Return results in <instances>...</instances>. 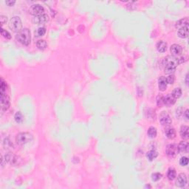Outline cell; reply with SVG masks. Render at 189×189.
Here are the masks:
<instances>
[{"mask_svg":"<svg viewBox=\"0 0 189 189\" xmlns=\"http://www.w3.org/2000/svg\"><path fill=\"white\" fill-rule=\"evenodd\" d=\"M179 59L173 55H168L163 60V66H164L165 73L166 74H172L176 70V68L178 66Z\"/></svg>","mask_w":189,"mask_h":189,"instance_id":"1","label":"cell"},{"mask_svg":"<svg viewBox=\"0 0 189 189\" xmlns=\"http://www.w3.org/2000/svg\"><path fill=\"white\" fill-rule=\"evenodd\" d=\"M16 39L21 43V45L27 46L31 41V34L30 30L27 28L22 29L19 33H18Z\"/></svg>","mask_w":189,"mask_h":189,"instance_id":"2","label":"cell"},{"mask_svg":"<svg viewBox=\"0 0 189 189\" xmlns=\"http://www.w3.org/2000/svg\"><path fill=\"white\" fill-rule=\"evenodd\" d=\"M33 140V136L30 132H21L17 134L16 141L19 146H25L31 143Z\"/></svg>","mask_w":189,"mask_h":189,"instance_id":"3","label":"cell"},{"mask_svg":"<svg viewBox=\"0 0 189 189\" xmlns=\"http://www.w3.org/2000/svg\"><path fill=\"white\" fill-rule=\"evenodd\" d=\"M9 27L11 31L15 33H19L22 30V22L19 16H14L10 21Z\"/></svg>","mask_w":189,"mask_h":189,"instance_id":"4","label":"cell"},{"mask_svg":"<svg viewBox=\"0 0 189 189\" xmlns=\"http://www.w3.org/2000/svg\"><path fill=\"white\" fill-rule=\"evenodd\" d=\"M5 160L13 166H19L21 163V159L19 156L15 155L13 153H7L5 156Z\"/></svg>","mask_w":189,"mask_h":189,"instance_id":"5","label":"cell"},{"mask_svg":"<svg viewBox=\"0 0 189 189\" xmlns=\"http://www.w3.org/2000/svg\"><path fill=\"white\" fill-rule=\"evenodd\" d=\"M166 153L168 157H174L179 153L178 146L176 144H169L166 147Z\"/></svg>","mask_w":189,"mask_h":189,"instance_id":"6","label":"cell"},{"mask_svg":"<svg viewBox=\"0 0 189 189\" xmlns=\"http://www.w3.org/2000/svg\"><path fill=\"white\" fill-rule=\"evenodd\" d=\"M10 105H11V101H10V98L6 93L5 94H1V106H2V111H7L9 109Z\"/></svg>","mask_w":189,"mask_h":189,"instance_id":"7","label":"cell"},{"mask_svg":"<svg viewBox=\"0 0 189 189\" xmlns=\"http://www.w3.org/2000/svg\"><path fill=\"white\" fill-rule=\"evenodd\" d=\"M49 20L48 16L45 13L39 15V16H35L33 18L32 21L35 25H41V24H45Z\"/></svg>","mask_w":189,"mask_h":189,"instance_id":"8","label":"cell"},{"mask_svg":"<svg viewBox=\"0 0 189 189\" xmlns=\"http://www.w3.org/2000/svg\"><path fill=\"white\" fill-rule=\"evenodd\" d=\"M187 176L185 174H180L178 175L176 180V186L179 188H184L187 185Z\"/></svg>","mask_w":189,"mask_h":189,"instance_id":"9","label":"cell"},{"mask_svg":"<svg viewBox=\"0 0 189 189\" xmlns=\"http://www.w3.org/2000/svg\"><path fill=\"white\" fill-rule=\"evenodd\" d=\"M31 13L35 16H39V15L44 14L45 13V8L41 5L36 4V5H33L31 8Z\"/></svg>","mask_w":189,"mask_h":189,"instance_id":"10","label":"cell"},{"mask_svg":"<svg viewBox=\"0 0 189 189\" xmlns=\"http://www.w3.org/2000/svg\"><path fill=\"white\" fill-rule=\"evenodd\" d=\"M160 122L162 126H169L172 120L169 114L166 112H162L160 115Z\"/></svg>","mask_w":189,"mask_h":189,"instance_id":"11","label":"cell"},{"mask_svg":"<svg viewBox=\"0 0 189 189\" xmlns=\"http://www.w3.org/2000/svg\"><path fill=\"white\" fill-rule=\"evenodd\" d=\"M176 102V98L171 94H167L166 96L162 97V104L170 106L171 105H174Z\"/></svg>","mask_w":189,"mask_h":189,"instance_id":"12","label":"cell"},{"mask_svg":"<svg viewBox=\"0 0 189 189\" xmlns=\"http://www.w3.org/2000/svg\"><path fill=\"white\" fill-rule=\"evenodd\" d=\"M170 51H171V55L173 56H177L180 55L182 52V47L179 45H171V48H170Z\"/></svg>","mask_w":189,"mask_h":189,"instance_id":"13","label":"cell"},{"mask_svg":"<svg viewBox=\"0 0 189 189\" xmlns=\"http://www.w3.org/2000/svg\"><path fill=\"white\" fill-rule=\"evenodd\" d=\"M167 84H167L166 78L163 76L160 77V79H158V87L160 91L163 92L166 90L167 88Z\"/></svg>","mask_w":189,"mask_h":189,"instance_id":"14","label":"cell"},{"mask_svg":"<svg viewBox=\"0 0 189 189\" xmlns=\"http://www.w3.org/2000/svg\"><path fill=\"white\" fill-rule=\"evenodd\" d=\"M165 134L168 139H174L176 137V131L172 127H168L165 129Z\"/></svg>","mask_w":189,"mask_h":189,"instance_id":"15","label":"cell"},{"mask_svg":"<svg viewBox=\"0 0 189 189\" xmlns=\"http://www.w3.org/2000/svg\"><path fill=\"white\" fill-rule=\"evenodd\" d=\"M157 50H158V52L160 53H164L167 50V47H168V45H167V43L164 41H160L157 42Z\"/></svg>","mask_w":189,"mask_h":189,"instance_id":"16","label":"cell"},{"mask_svg":"<svg viewBox=\"0 0 189 189\" xmlns=\"http://www.w3.org/2000/svg\"><path fill=\"white\" fill-rule=\"evenodd\" d=\"M178 36L180 38L186 39L188 36V26H186L178 30Z\"/></svg>","mask_w":189,"mask_h":189,"instance_id":"17","label":"cell"},{"mask_svg":"<svg viewBox=\"0 0 189 189\" xmlns=\"http://www.w3.org/2000/svg\"><path fill=\"white\" fill-rule=\"evenodd\" d=\"M186 26H188V19L187 17L179 20L177 23H176V25H175L176 28H177L178 30L180 28H182V27H186Z\"/></svg>","mask_w":189,"mask_h":189,"instance_id":"18","label":"cell"},{"mask_svg":"<svg viewBox=\"0 0 189 189\" xmlns=\"http://www.w3.org/2000/svg\"><path fill=\"white\" fill-rule=\"evenodd\" d=\"M180 136L184 140L188 139V127L187 126H182L181 127V128H180Z\"/></svg>","mask_w":189,"mask_h":189,"instance_id":"19","label":"cell"},{"mask_svg":"<svg viewBox=\"0 0 189 189\" xmlns=\"http://www.w3.org/2000/svg\"><path fill=\"white\" fill-rule=\"evenodd\" d=\"M179 152L187 153L188 152V143L186 141H181L178 146Z\"/></svg>","mask_w":189,"mask_h":189,"instance_id":"20","label":"cell"},{"mask_svg":"<svg viewBox=\"0 0 189 189\" xmlns=\"http://www.w3.org/2000/svg\"><path fill=\"white\" fill-rule=\"evenodd\" d=\"M177 174H176V170L173 168H170L168 170V173H167V177H168V180H173L176 178Z\"/></svg>","mask_w":189,"mask_h":189,"instance_id":"21","label":"cell"},{"mask_svg":"<svg viewBox=\"0 0 189 189\" xmlns=\"http://www.w3.org/2000/svg\"><path fill=\"white\" fill-rule=\"evenodd\" d=\"M157 156H158V153H157L156 151H154V150L149 151V152H148L146 154L147 158H148V160H150V161L154 160V159L157 158Z\"/></svg>","mask_w":189,"mask_h":189,"instance_id":"22","label":"cell"},{"mask_svg":"<svg viewBox=\"0 0 189 189\" xmlns=\"http://www.w3.org/2000/svg\"><path fill=\"white\" fill-rule=\"evenodd\" d=\"M36 46H37V47L39 49V50H45V49L47 48V43L44 39L39 40V41L36 42Z\"/></svg>","mask_w":189,"mask_h":189,"instance_id":"23","label":"cell"},{"mask_svg":"<svg viewBox=\"0 0 189 189\" xmlns=\"http://www.w3.org/2000/svg\"><path fill=\"white\" fill-rule=\"evenodd\" d=\"M157 128H155V127H150L149 128H148V132H147V134H148V137H151V138H154V137H156V136H157Z\"/></svg>","mask_w":189,"mask_h":189,"instance_id":"24","label":"cell"},{"mask_svg":"<svg viewBox=\"0 0 189 189\" xmlns=\"http://www.w3.org/2000/svg\"><path fill=\"white\" fill-rule=\"evenodd\" d=\"M45 33H46V28L44 27L38 28L36 32H35V34H36V36H37V37L43 36Z\"/></svg>","mask_w":189,"mask_h":189,"instance_id":"25","label":"cell"},{"mask_svg":"<svg viewBox=\"0 0 189 189\" xmlns=\"http://www.w3.org/2000/svg\"><path fill=\"white\" fill-rule=\"evenodd\" d=\"M14 118H15V120L16 121V123H21V122L23 121V120H24L23 114H21L20 112H17L15 114Z\"/></svg>","mask_w":189,"mask_h":189,"instance_id":"26","label":"cell"},{"mask_svg":"<svg viewBox=\"0 0 189 189\" xmlns=\"http://www.w3.org/2000/svg\"><path fill=\"white\" fill-rule=\"evenodd\" d=\"M171 94H172L176 99H177V98H180V96L182 95V90H181L180 88H176V89H174L173 93H172Z\"/></svg>","mask_w":189,"mask_h":189,"instance_id":"27","label":"cell"},{"mask_svg":"<svg viewBox=\"0 0 189 189\" xmlns=\"http://www.w3.org/2000/svg\"><path fill=\"white\" fill-rule=\"evenodd\" d=\"M1 34H2V36H3L4 38H5L6 39H11V33H10L8 31L4 30V29L1 30Z\"/></svg>","mask_w":189,"mask_h":189,"instance_id":"28","label":"cell"},{"mask_svg":"<svg viewBox=\"0 0 189 189\" xmlns=\"http://www.w3.org/2000/svg\"><path fill=\"white\" fill-rule=\"evenodd\" d=\"M6 88H7V84L3 81V79H1V94H5L6 93Z\"/></svg>","mask_w":189,"mask_h":189,"instance_id":"29","label":"cell"},{"mask_svg":"<svg viewBox=\"0 0 189 189\" xmlns=\"http://www.w3.org/2000/svg\"><path fill=\"white\" fill-rule=\"evenodd\" d=\"M188 163V159L186 157H182L180 160V164L182 166H186Z\"/></svg>","mask_w":189,"mask_h":189,"instance_id":"30","label":"cell"},{"mask_svg":"<svg viewBox=\"0 0 189 189\" xmlns=\"http://www.w3.org/2000/svg\"><path fill=\"white\" fill-rule=\"evenodd\" d=\"M161 177H162V174L160 173H154V174H153L152 176V180L154 181V182H157V181H158V180H160Z\"/></svg>","mask_w":189,"mask_h":189,"instance_id":"31","label":"cell"},{"mask_svg":"<svg viewBox=\"0 0 189 189\" xmlns=\"http://www.w3.org/2000/svg\"><path fill=\"white\" fill-rule=\"evenodd\" d=\"M166 81H167V84H173L175 81V77L174 75H171L168 77V78H166Z\"/></svg>","mask_w":189,"mask_h":189,"instance_id":"32","label":"cell"},{"mask_svg":"<svg viewBox=\"0 0 189 189\" xmlns=\"http://www.w3.org/2000/svg\"><path fill=\"white\" fill-rule=\"evenodd\" d=\"M4 145H5V146L7 147V148H9V147L12 146H13V144L11 143V142L8 139L5 140V142H4Z\"/></svg>","mask_w":189,"mask_h":189,"instance_id":"33","label":"cell"},{"mask_svg":"<svg viewBox=\"0 0 189 189\" xmlns=\"http://www.w3.org/2000/svg\"><path fill=\"white\" fill-rule=\"evenodd\" d=\"M0 21H1V24H2V25H3L7 22V18L5 16H0Z\"/></svg>","mask_w":189,"mask_h":189,"instance_id":"34","label":"cell"},{"mask_svg":"<svg viewBox=\"0 0 189 189\" xmlns=\"http://www.w3.org/2000/svg\"><path fill=\"white\" fill-rule=\"evenodd\" d=\"M157 105L159 106H161L162 104V97L161 96V95H159L158 97H157Z\"/></svg>","mask_w":189,"mask_h":189,"instance_id":"35","label":"cell"},{"mask_svg":"<svg viewBox=\"0 0 189 189\" xmlns=\"http://www.w3.org/2000/svg\"><path fill=\"white\" fill-rule=\"evenodd\" d=\"M5 3L7 6L11 7V6H13V5L16 3V2H15V1H6Z\"/></svg>","mask_w":189,"mask_h":189,"instance_id":"36","label":"cell"},{"mask_svg":"<svg viewBox=\"0 0 189 189\" xmlns=\"http://www.w3.org/2000/svg\"><path fill=\"white\" fill-rule=\"evenodd\" d=\"M184 115H185V117H186V119L187 120H188L189 116H188V109L186 111V112H185Z\"/></svg>","mask_w":189,"mask_h":189,"instance_id":"37","label":"cell"},{"mask_svg":"<svg viewBox=\"0 0 189 189\" xmlns=\"http://www.w3.org/2000/svg\"><path fill=\"white\" fill-rule=\"evenodd\" d=\"M186 85H188V75H186Z\"/></svg>","mask_w":189,"mask_h":189,"instance_id":"38","label":"cell"},{"mask_svg":"<svg viewBox=\"0 0 189 189\" xmlns=\"http://www.w3.org/2000/svg\"><path fill=\"white\" fill-rule=\"evenodd\" d=\"M145 188H151V186H145Z\"/></svg>","mask_w":189,"mask_h":189,"instance_id":"39","label":"cell"}]
</instances>
